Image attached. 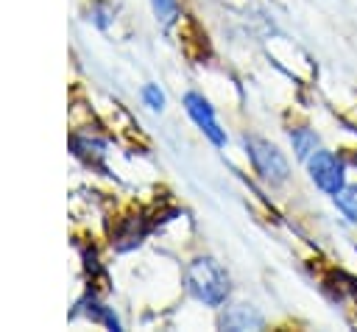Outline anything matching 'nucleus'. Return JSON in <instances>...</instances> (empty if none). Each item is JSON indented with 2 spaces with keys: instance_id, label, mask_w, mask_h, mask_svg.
Returning a JSON list of instances; mask_svg holds the SVG:
<instances>
[{
  "instance_id": "7",
  "label": "nucleus",
  "mask_w": 357,
  "mask_h": 332,
  "mask_svg": "<svg viewBox=\"0 0 357 332\" xmlns=\"http://www.w3.org/2000/svg\"><path fill=\"white\" fill-rule=\"evenodd\" d=\"M332 201H335L337 212H340L349 223H357V187H349V184H346L340 193L332 195Z\"/></svg>"
},
{
  "instance_id": "5",
  "label": "nucleus",
  "mask_w": 357,
  "mask_h": 332,
  "mask_svg": "<svg viewBox=\"0 0 357 332\" xmlns=\"http://www.w3.org/2000/svg\"><path fill=\"white\" fill-rule=\"evenodd\" d=\"M220 326L223 329H262L265 315L254 304H231V307L223 310Z\"/></svg>"
},
{
  "instance_id": "2",
  "label": "nucleus",
  "mask_w": 357,
  "mask_h": 332,
  "mask_svg": "<svg viewBox=\"0 0 357 332\" xmlns=\"http://www.w3.org/2000/svg\"><path fill=\"white\" fill-rule=\"evenodd\" d=\"M243 145H245V153L251 159V167L257 170V176L265 184H271V187L287 184V179H290V162H287V156L273 142H268L262 137H245Z\"/></svg>"
},
{
  "instance_id": "9",
  "label": "nucleus",
  "mask_w": 357,
  "mask_h": 332,
  "mask_svg": "<svg viewBox=\"0 0 357 332\" xmlns=\"http://www.w3.org/2000/svg\"><path fill=\"white\" fill-rule=\"evenodd\" d=\"M142 100H145V106L153 109V112H162V109H165V92L159 89V84H145V86H142Z\"/></svg>"
},
{
  "instance_id": "6",
  "label": "nucleus",
  "mask_w": 357,
  "mask_h": 332,
  "mask_svg": "<svg viewBox=\"0 0 357 332\" xmlns=\"http://www.w3.org/2000/svg\"><path fill=\"white\" fill-rule=\"evenodd\" d=\"M290 145H293L296 159L307 162V159L321 148V137H318L310 126H296V128H290Z\"/></svg>"
},
{
  "instance_id": "3",
  "label": "nucleus",
  "mask_w": 357,
  "mask_h": 332,
  "mask_svg": "<svg viewBox=\"0 0 357 332\" xmlns=\"http://www.w3.org/2000/svg\"><path fill=\"white\" fill-rule=\"evenodd\" d=\"M346 159L335 151H326V148H318L310 159H307V173H310V181L326 193V195H335L340 193L349 181H346Z\"/></svg>"
},
{
  "instance_id": "4",
  "label": "nucleus",
  "mask_w": 357,
  "mask_h": 332,
  "mask_svg": "<svg viewBox=\"0 0 357 332\" xmlns=\"http://www.w3.org/2000/svg\"><path fill=\"white\" fill-rule=\"evenodd\" d=\"M184 109H187L190 120L204 131V137H206L212 145H218V148L226 145V131L220 128L212 103H209L201 92H187V95H184Z\"/></svg>"
},
{
  "instance_id": "10",
  "label": "nucleus",
  "mask_w": 357,
  "mask_h": 332,
  "mask_svg": "<svg viewBox=\"0 0 357 332\" xmlns=\"http://www.w3.org/2000/svg\"><path fill=\"white\" fill-rule=\"evenodd\" d=\"M89 14H92V17H89V20H92V22H95V25H98V28H106V25H109V22H112V8H109V6H106V3H95V6H92V11H89Z\"/></svg>"
},
{
  "instance_id": "1",
  "label": "nucleus",
  "mask_w": 357,
  "mask_h": 332,
  "mask_svg": "<svg viewBox=\"0 0 357 332\" xmlns=\"http://www.w3.org/2000/svg\"><path fill=\"white\" fill-rule=\"evenodd\" d=\"M184 285L192 299H198L206 307H223L229 293H231V279L226 268L215 257H195L190 259L184 271Z\"/></svg>"
},
{
  "instance_id": "8",
  "label": "nucleus",
  "mask_w": 357,
  "mask_h": 332,
  "mask_svg": "<svg viewBox=\"0 0 357 332\" xmlns=\"http://www.w3.org/2000/svg\"><path fill=\"white\" fill-rule=\"evenodd\" d=\"M151 8L159 20V25H173L178 20V0H151Z\"/></svg>"
}]
</instances>
